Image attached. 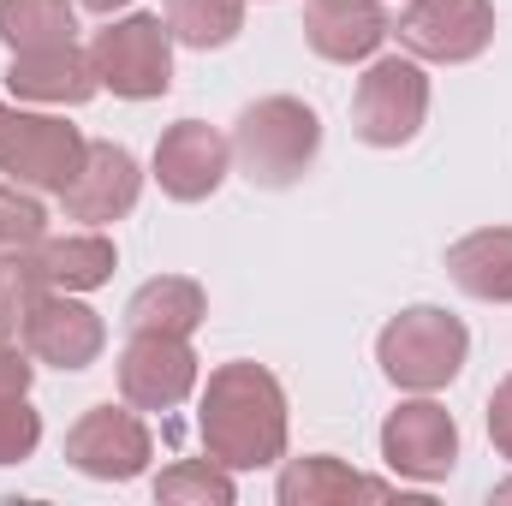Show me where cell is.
<instances>
[{
	"instance_id": "obj_28",
	"label": "cell",
	"mask_w": 512,
	"mask_h": 506,
	"mask_svg": "<svg viewBox=\"0 0 512 506\" xmlns=\"http://www.w3.org/2000/svg\"><path fill=\"white\" fill-rule=\"evenodd\" d=\"M78 6H84V12H108V18H114L120 6H131V0H78Z\"/></svg>"
},
{
	"instance_id": "obj_3",
	"label": "cell",
	"mask_w": 512,
	"mask_h": 506,
	"mask_svg": "<svg viewBox=\"0 0 512 506\" xmlns=\"http://www.w3.org/2000/svg\"><path fill=\"white\" fill-rule=\"evenodd\" d=\"M471 358V328L441 304H411L376 334V364L399 393H441Z\"/></svg>"
},
{
	"instance_id": "obj_14",
	"label": "cell",
	"mask_w": 512,
	"mask_h": 506,
	"mask_svg": "<svg viewBox=\"0 0 512 506\" xmlns=\"http://www.w3.org/2000/svg\"><path fill=\"white\" fill-rule=\"evenodd\" d=\"M6 90L18 102H36V108H84L102 78H96V60L90 48L78 42H54V48H24L6 60Z\"/></svg>"
},
{
	"instance_id": "obj_16",
	"label": "cell",
	"mask_w": 512,
	"mask_h": 506,
	"mask_svg": "<svg viewBox=\"0 0 512 506\" xmlns=\"http://www.w3.org/2000/svg\"><path fill=\"white\" fill-rule=\"evenodd\" d=\"M447 280L465 298L512 304V227H477L447 245Z\"/></svg>"
},
{
	"instance_id": "obj_26",
	"label": "cell",
	"mask_w": 512,
	"mask_h": 506,
	"mask_svg": "<svg viewBox=\"0 0 512 506\" xmlns=\"http://www.w3.org/2000/svg\"><path fill=\"white\" fill-rule=\"evenodd\" d=\"M30 381H36V358L24 352L18 334H0V387L6 393H30Z\"/></svg>"
},
{
	"instance_id": "obj_15",
	"label": "cell",
	"mask_w": 512,
	"mask_h": 506,
	"mask_svg": "<svg viewBox=\"0 0 512 506\" xmlns=\"http://www.w3.org/2000/svg\"><path fill=\"white\" fill-rule=\"evenodd\" d=\"M393 36L382 0H304V42L328 66H364Z\"/></svg>"
},
{
	"instance_id": "obj_19",
	"label": "cell",
	"mask_w": 512,
	"mask_h": 506,
	"mask_svg": "<svg viewBox=\"0 0 512 506\" xmlns=\"http://www.w3.org/2000/svg\"><path fill=\"white\" fill-rule=\"evenodd\" d=\"M352 495H393L387 483H364L346 459L334 453H304V459H286L280 465V483H274V501L280 506H340Z\"/></svg>"
},
{
	"instance_id": "obj_20",
	"label": "cell",
	"mask_w": 512,
	"mask_h": 506,
	"mask_svg": "<svg viewBox=\"0 0 512 506\" xmlns=\"http://www.w3.org/2000/svg\"><path fill=\"white\" fill-rule=\"evenodd\" d=\"M0 42L12 54L78 42V6L72 0H0Z\"/></svg>"
},
{
	"instance_id": "obj_27",
	"label": "cell",
	"mask_w": 512,
	"mask_h": 506,
	"mask_svg": "<svg viewBox=\"0 0 512 506\" xmlns=\"http://www.w3.org/2000/svg\"><path fill=\"white\" fill-rule=\"evenodd\" d=\"M489 441L501 459H512V376H501L489 393Z\"/></svg>"
},
{
	"instance_id": "obj_10",
	"label": "cell",
	"mask_w": 512,
	"mask_h": 506,
	"mask_svg": "<svg viewBox=\"0 0 512 506\" xmlns=\"http://www.w3.org/2000/svg\"><path fill=\"white\" fill-rule=\"evenodd\" d=\"M120 399L137 411H173L203 387V358L191 334H131L120 352Z\"/></svg>"
},
{
	"instance_id": "obj_13",
	"label": "cell",
	"mask_w": 512,
	"mask_h": 506,
	"mask_svg": "<svg viewBox=\"0 0 512 506\" xmlns=\"http://www.w3.org/2000/svg\"><path fill=\"white\" fill-rule=\"evenodd\" d=\"M143 197V167L126 143H90L78 179L60 191V209L66 221H84V227H114L126 221Z\"/></svg>"
},
{
	"instance_id": "obj_21",
	"label": "cell",
	"mask_w": 512,
	"mask_h": 506,
	"mask_svg": "<svg viewBox=\"0 0 512 506\" xmlns=\"http://www.w3.org/2000/svg\"><path fill=\"white\" fill-rule=\"evenodd\" d=\"M245 6L251 0H161V18L173 30V42L185 48H227L245 30Z\"/></svg>"
},
{
	"instance_id": "obj_11",
	"label": "cell",
	"mask_w": 512,
	"mask_h": 506,
	"mask_svg": "<svg viewBox=\"0 0 512 506\" xmlns=\"http://www.w3.org/2000/svg\"><path fill=\"white\" fill-rule=\"evenodd\" d=\"M149 173H155L161 197H173V203H209L227 185V173H233V143L215 126H203V120H179V126L161 131V143L149 155Z\"/></svg>"
},
{
	"instance_id": "obj_17",
	"label": "cell",
	"mask_w": 512,
	"mask_h": 506,
	"mask_svg": "<svg viewBox=\"0 0 512 506\" xmlns=\"http://www.w3.org/2000/svg\"><path fill=\"white\" fill-rule=\"evenodd\" d=\"M36 262H42L54 292H96V286L114 280L120 251H114V239L102 227H84V233H48L36 245Z\"/></svg>"
},
{
	"instance_id": "obj_23",
	"label": "cell",
	"mask_w": 512,
	"mask_h": 506,
	"mask_svg": "<svg viewBox=\"0 0 512 506\" xmlns=\"http://www.w3.org/2000/svg\"><path fill=\"white\" fill-rule=\"evenodd\" d=\"M42 292H54V286H48L36 251H0V334H18Z\"/></svg>"
},
{
	"instance_id": "obj_22",
	"label": "cell",
	"mask_w": 512,
	"mask_h": 506,
	"mask_svg": "<svg viewBox=\"0 0 512 506\" xmlns=\"http://www.w3.org/2000/svg\"><path fill=\"white\" fill-rule=\"evenodd\" d=\"M155 501H191V506H233L239 501V483L227 465H215L209 453L203 459H179L155 477Z\"/></svg>"
},
{
	"instance_id": "obj_9",
	"label": "cell",
	"mask_w": 512,
	"mask_h": 506,
	"mask_svg": "<svg viewBox=\"0 0 512 506\" xmlns=\"http://www.w3.org/2000/svg\"><path fill=\"white\" fill-rule=\"evenodd\" d=\"M149 459H155V441L137 405H90L66 429V465L96 483H131L149 471Z\"/></svg>"
},
{
	"instance_id": "obj_1",
	"label": "cell",
	"mask_w": 512,
	"mask_h": 506,
	"mask_svg": "<svg viewBox=\"0 0 512 506\" xmlns=\"http://www.w3.org/2000/svg\"><path fill=\"white\" fill-rule=\"evenodd\" d=\"M286 387L274 381V370H262L251 358L209 370V381L197 387V435L203 453L215 465L239 471H268L286 459Z\"/></svg>"
},
{
	"instance_id": "obj_5",
	"label": "cell",
	"mask_w": 512,
	"mask_h": 506,
	"mask_svg": "<svg viewBox=\"0 0 512 506\" xmlns=\"http://www.w3.org/2000/svg\"><path fill=\"white\" fill-rule=\"evenodd\" d=\"M84 155H90V137L66 126L60 114H30V108L0 102V173L12 185L60 197L78 179Z\"/></svg>"
},
{
	"instance_id": "obj_4",
	"label": "cell",
	"mask_w": 512,
	"mask_h": 506,
	"mask_svg": "<svg viewBox=\"0 0 512 506\" xmlns=\"http://www.w3.org/2000/svg\"><path fill=\"white\" fill-rule=\"evenodd\" d=\"M90 60L102 90H114L120 102H155L173 90V30L161 12L108 18L90 42Z\"/></svg>"
},
{
	"instance_id": "obj_12",
	"label": "cell",
	"mask_w": 512,
	"mask_h": 506,
	"mask_svg": "<svg viewBox=\"0 0 512 506\" xmlns=\"http://www.w3.org/2000/svg\"><path fill=\"white\" fill-rule=\"evenodd\" d=\"M24 352L48 370H90L108 346V322L84 304V292H42L18 328Z\"/></svg>"
},
{
	"instance_id": "obj_6",
	"label": "cell",
	"mask_w": 512,
	"mask_h": 506,
	"mask_svg": "<svg viewBox=\"0 0 512 506\" xmlns=\"http://www.w3.org/2000/svg\"><path fill=\"white\" fill-rule=\"evenodd\" d=\"M429 120V72L411 54H376L364 60V78L352 90V131L370 149H399Z\"/></svg>"
},
{
	"instance_id": "obj_18",
	"label": "cell",
	"mask_w": 512,
	"mask_h": 506,
	"mask_svg": "<svg viewBox=\"0 0 512 506\" xmlns=\"http://www.w3.org/2000/svg\"><path fill=\"white\" fill-rule=\"evenodd\" d=\"M209 316V292L191 274H155L131 292L126 328L131 334H197Z\"/></svg>"
},
{
	"instance_id": "obj_7",
	"label": "cell",
	"mask_w": 512,
	"mask_h": 506,
	"mask_svg": "<svg viewBox=\"0 0 512 506\" xmlns=\"http://www.w3.org/2000/svg\"><path fill=\"white\" fill-rule=\"evenodd\" d=\"M393 36L411 60L465 66L495 42V0H411L393 18Z\"/></svg>"
},
{
	"instance_id": "obj_2",
	"label": "cell",
	"mask_w": 512,
	"mask_h": 506,
	"mask_svg": "<svg viewBox=\"0 0 512 506\" xmlns=\"http://www.w3.org/2000/svg\"><path fill=\"white\" fill-rule=\"evenodd\" d=\"M227 143H233V167L251 179L256 191H286V185H298L316 167L322 120L298 96H262L251 108H239Z\"/></svg>"
},
{
	"instance_id": "obj_29",
	"label": "cell",
	"mask_w": 512,
	"mask_h": 506,
	"mask_svg": "<svg viewBox=\"0 0 512 506\" xmlns=\"http://www.w3.org/2000/svg\"><path fill=\"white\" fill-rule=\"evenodd\" d=\"M495 501H512V477L507 483H495Z\"/></svg>"
},
{
	"instance_id": "obj_8",
	"label": "cell",
	"mask_w": 512,
	"mask_h": 506,
	"mask_svg": "<svg viewBox=\"0 0 512 506\" xmlns=\"http://www.w3.org/2000/svg\"><path fill=\"white\" fill-rule=\"evenodd\" d=\"M382 465L405 483H441L459 465V423L429 393L399 399L382 423Z\"/></svg>"
},
{
	"instance_id": "obj_24",
	"label": "cell",
	"mask_w": 512,
	"mask_h": 506,
	"mask_svg": "<svg viewBox=\"0 0 512 506\" xmlns=\"http://www.w3.org/2000/svg\"><path fill=\"white\" fill-rule=\"evenodd\" d=\"M48 239V209L36 203V191L0 179V251H36Z\"/></svg>"
},
{
	"instance_id": "obj_25",
	"label": "cell",
	"mask_w": 512,
	"mask_h": 506,
	"mask_svg": "<svg viewBox=\"0 0 512 506\" xmlns=\"http://www.w3.org/2000/svg\"><path fill=\"white\" fill-rule=\"evenodd\" d=\"M36 447H42V411L30 405V393L0 387V465H24Z\"/></svg>"
}]
</instances>
